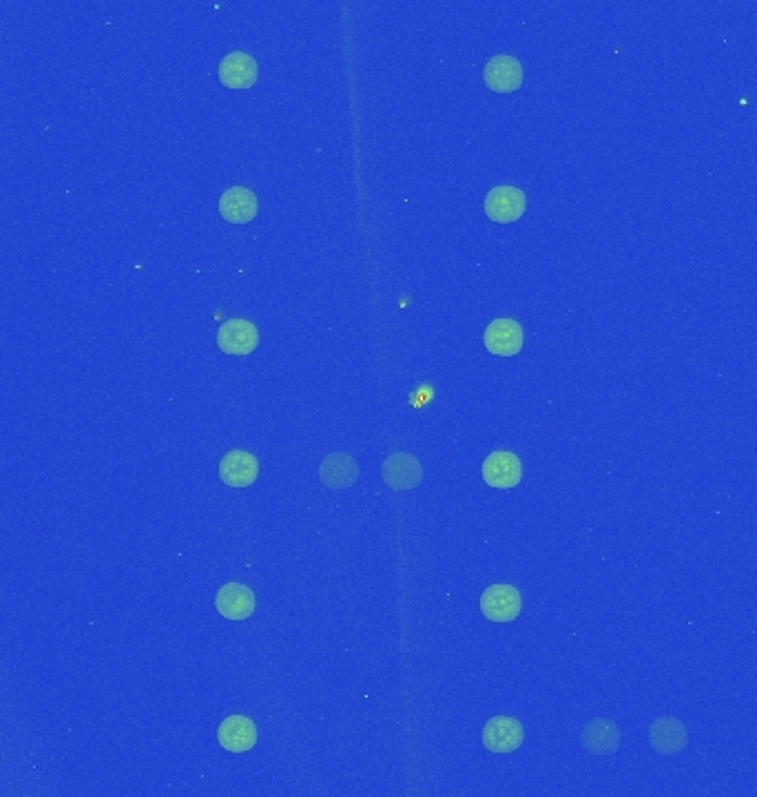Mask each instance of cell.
I'll return each instance as SVG.
<instances>
[{"label":"cell","instance_id":"obj_3","mask_svg":"<svg viewBox=\"0 0 757 797\" xmlns=\"http://www.w3.org/2000/svg\"><path fill=\"white\" fill-rule=\"evenodd\" d=\"M523 479V463L514 452L496 450L483 461V481L496 490H512Z\"/></svg>","mask_w":757,"mask_h":797},{"label":"cell","instance_id":"obj_16","mask_svg":"<svg viewBox=\"0 0 757 797\" xmlns=\"http://www.w3.org/2000/svg\"><path fill=\"white\" fill-rule=\"evenodd\" d=\"M583 747L594 755H611L620 747V731L614 720H591L583 731Z\"/></svg>","mask_w":757,"mask_h":797},{"label":"cell","instance_id":"obj_8","mask_svg":"<svg viewBox=\"0 0 757 797\" xmlns=\"http://www.w3.org/2000/svg\"><path fill=\"white\" fill-rule=\"evenodd\" d=\"M483 82L496 93H512L523 85V67L514 56H494L483 69Z\"/></svg>","mask_w":757,"mask_h":797},{"label":"cell","instance_id":"obj_13","mask_svg":"<svg viewBox=\"0 0 757 797\" xmlns=\"http://www.w3.org/2000/svg\"><path fill=\"white\" fill-rule=\"evenodd\" d=\"M220 82L228 89H248L257 80V62L244 51H231L220 62Z\"/></svg>","mask_w":757,"mask_h":797},{"label":"cell","instance_id":"obj_14","mask_svg":"<svg viewBox=\"0 0 757 797\" xmlns=\"http://www.w3.org/2000/svg\"><path fill=\"white\" fill-rule=\"evenodd\" d=\"M259 209L257 195L244 186H231L220 195V213L231 224H248L255 220Z\"/></svg>","mask_w":757,"mask_h":797},{"label":"cell","instance_id":"obj_6","mask_svg":"<svg viewBox=\"0 0 757 797\" xmlns=\"http://www.w3.org/2000/svg\"><path fill=\"white\" fill-rule=\"evenodd\" d=\"M217 346L226 355H251L259 346V330L246 319H228L217 330Z\"/></svg>","mask_w":757,"mask_h":797},{"label":"cell","instance_id":"obj_10","mask_svg":"<svg viewBox=\"0 0 757 797\" xmlns=\"http://www.w3.org/2000/svg\"><path fill=\"white\" fill-rule=\"evenodd\" d=\"M255 594L242 583H226L215 596V609L228 620H246L255 612Z\"/></svg>","mask_w":757,"mask_h":797},{"label":"cell","instance_id":"obj_1","mask_svg":"<svg viewBox=\"0 0 757 797\" xmlns=\"http://www.w3.org/2000/svg\"><path fill=\"white\" fill-rule=\"evenodd\" d=\"M485 215L496 224H512L523 217L527 209V198L518 186L501 184L485 195Z\"/></svg>","mask_w":757,"mask_h":797},{"label":"cell","instance_id":"obj_15","mask_svg":"<svg viewBox=\"0 0 757 797\" xmlns=\"http://www.w3.org/2000/svg\"><path fill=\"white\" fill-rule=\"evenodd\" d=\"M649 742L651 747L656 749L662 755H673V753H680L684 747H687L689 736H687V729H684V724L676 718H658L656 722L651 724L649 729Z\"/></svg>","mask_w":757,"mask_h":797},{"label":"cell","instance_id":"obj_2","mask_svg":"<svg viewBox=\"0 0 757 797\" xmlns=\"http://www.w3.org/2000/svg\"><path fill=\"white\" fill-rule=\"evenodd\" d=\"M523 609L521 592L512 585H490L481 594V612L492 623H512Z\"/></svg>","mask_w":757,"mask_h":797},{"label":"cell","instance_id":"obj_12","mask_svg":"<svg viewBox=\"0 0 757 797\" xmlns=\"http://www.w3.org/2000/svg\"><path fill=\"white\" fill-rule=\"evenodd\" d=\"M217 740L228 753H246L255 747L257 727L246 716H228L217 729Z\"/></svg>","mask_w":757,"mask_h":797},{"label":"cell","instance_id":"obj_4","mask_svg":"<svg viewBox=\"0 0 757 797\" xmlns=\"http://www.w3.org/2000/svg\"><path fill=\"white\" fill-rule=\"evenodd\" d=\"M525 740L523 724L510 716H494L483 727V744L492 753H512Z\"/></svg>","mask_w":757,"mask_h":797},{"label":"cell","instance_id":"obj_9","mask_svg":"<svg viewBox=\"0 0 757 797\" xmlns=\"http://www.w3.org/2000/svg\"><path fill=\"white\" fill-rule=\"evenodd\" d=\"M259 476V461L246 450H231L220 461V479L228 488H248Z\"/></svg>","mask_w":757,"mask_h":797},{"label":"cell","instance_id":"obj_7","mask_svg":"<svg viewBox=\"0 0 757 797\" xmlns=\"http://www.w3.org/2000/svg\"><path fill=\"white\" fill-rule=\"evenodd\" d=\"M381 476L392 490H414L423 481V468L412 454L394 452L383 461Z\"/></svg>","mask_w":757,"mask_h":797},{"label":"cell","instance_id":"obj_5","mask_svg":"<svg viewBox=\"0 0 757 797\" xmlns=\"http://www.w3.org/2000/svg\"><path fill=\"white\" fill-rule=\"evenodd\" d=\"M483 344L487 353L496 357H514L521 353L525 344L523 328L514 319H494V322L485 328Z\"/></svg>","mask_w":757,"mask_h":797},{"label":"cell","instance_id":"obj_11","mask_svg":"<svg viewBox=\"0 0 757 797\" xmlns=\"http://www.w3.org/2000/svg\"><path fill=\"white\" fill-rule=\"evenodd\" d=\"M357 479H359V465L348 452H333L321 461L319 481L324 483L326 488L346 490L352 488Z\"/></svg>","mask_w":757,"mask_h":797}]
</instances>
